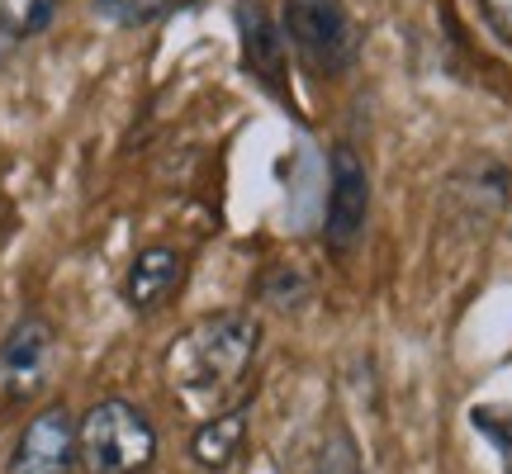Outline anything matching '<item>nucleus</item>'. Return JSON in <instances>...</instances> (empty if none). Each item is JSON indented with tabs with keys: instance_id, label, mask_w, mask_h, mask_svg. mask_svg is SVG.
Masks as SVG:
<instances>
[{
	"instance_id": "1",
	"label": "nucleus",
	"mask_w": 512,
	"mask_h": 474,
	"mask_svg": "<svg viewBox=\"0 0 512 474\" xmlns=\"http://www.w3.org/2000/svg\"><path fill=\"white\" fill-rule=\"evenodd\" d=\"M261 351V323L242 309L209 313L166 347V380L190 403H223L252 370ZM228 408V403H223Z\"/></svg>"
},
{
	"instance_id": "2",
	"label": "nucleus",
	"mask_w": 512,
	"mask_h": 474,
	"mask_svg": "<svg viewBox=\"0 0 512 474\" xmlns=\"http://www.w3.org/2000/svg\"><path fill=\"white\" fill-rule=\"evenodd\" d=\"M76 465L86 474H147L157 465V427L138 403L100 399L76 422Z\"/></svg>"
},
{
	"instance_id": "3",
	"label": "nucleus",
	"mask_w": 512,
	"mask_h": 474,
	"mask_svg": "<svg viewBox=\"0 0 512 474\" xmlns=\"http://www.w3.org/2000/svg\"><path fill=\"white\" fill-rule=\"evenodd\" d=\"M280 29H285V43L294 48L299 67H309L323 81L347 76L361 57V29L342 0H285Z\"/></svg>"
},
{
	"instance_id": "4",
	"label": "nucleus",
	"mask_w": 512,
	"mask_h": 474,
	"mask_svg": "<svg viewBox=\"0 0 512 474\" xmlns=\"http://www.w3.org/2000/svg\"><path fill=\"white\" fill-rule=\"evenodd\" d=\"M370 166L351 143H337L328 157V209H323V247L351 256L370 228Z\"/></svg>"
},
{
	"instance_id": "5",
	"label": "nucleus",
	"mask_w": 512,
	"mask_h": 474,
	"mask_svg": "<svg viewBox=\"0 0 512 474\" xmlns=\"http://www.w3.org/2000/svg\"><path fill=\"white\" fill-rule=\"evenodd\" d=\"M233 24H238L242 72L266 95H275L280 105H290V43H285V29L271 15V5L266 0H238Z\"/></svg>"
},
{
	"instance_id": "6",
	"label": "nucleus",
	"mask_w": 512,
	"mask_h": 474,
	"mask_svg": "<svg viewBox=\"0 0 512 474\" xmlns=\"http://www.w3.org/2000/svg\"><path fill=\"white\" fill-rule=\"evenodd\" d=\"M76 470V418L67 403H48L19 427L5 474H72Z\"/></svg>"
},
{
	"instance_id": "7",
	"label": "nucleus",
	"mask_w": 512,
	"mask_h": 474,
	"mask_svg": "<svg viewBox=\"0 0 512 474\" xmlns=\"http://www.w3.org/2000/svg\"><path fill=\"white\" fill-rule=\"evenodd\" d=\"M57 351V332L43 313H24L0 337V389L5 399H34Z\"/></svg>"
},
{
	"instance_id": "8",
	"label": "nucleus",
	"mask_w": 512,
	"mask_h": 474,
	"mask_svg": "<svg viewBox=\"0 0 512 474\" xmlns=\"http://www.w3.org/2000/svg\"><path fill=\"white\" fill-rule=\"evenodd\" d=\"M185 271H190V261H185L181 247H171V242H152L143 252L128 261L124 271V304L133 313H157L166 309L185 285Z\"/></svg>"
},
{
	"instance_id": "9",
	"label": "nucleus",
	"mask_w": 512,
	"mask_h": 474,
	"mask_svg": "<svg viewBox=\"0 0 512 474\" xmlns=\"http://www.w3.org/2000/svg\"><path fill=\"white\" fill-rule=\"evenodd\" d=\"M247 422H252L247 403H228L219 413H209V418L195 427V437H190V460L209 474L228 470V465L242 456V446H247Z\"/></svg>"
},
{
	"instance_id": "10",
	"label": "nucleus",
	"mask_w": 512,
	"mask_h": 474,
	"mask_svg": "<svg viewBox=\"0 0 512 474\" xmlns=\"http://www.w3.org/2000/svg\"><path fill=\"white\" fill-rule=\"evenodd\" d=\"M508 166L503 162H475L470 171H456L451 176V200L460 204V214L465 219H498L503 209H508Z\"/></svg>"
},
{
	"instance_id": "11",
	"label": "nucleus",
	"mask_w": 512,
	"mask_h": 474,
	"mask_svg": "<svg viewBox=\"0 0 512 474\" xmlns=\"http://www.w3.org/2000/svg\"><path fill=\"white\" fill-rule=\"evenodd\" d=\"M200 0H91V10L114 29H147V24H162L171 15L195 10Z\"/></svg>"
},
{
	"instance_id": "12",
	"label": "nucleus",
	"mask_w": 512,
	"mask_h": 474,
	"mask_svg": "<svg viewBox=\"0 0 512 474\" xmlns=\"http://www.w3.org/2000/svg\"><path fill=\"white\" fill-rule=\"evenodd\" d=\"M256 299L275 313H299L313 299V285L299 266H285V261H280V266H271V271H261V280H256Z\"/></svg>"
},
{
	"instance_id": "13",
	"label": "nucleus",
	"mask_w": 512,
	"mask_h": 474,
	"mask_svg": "<svg viewBox=\"0 0 512 474\" xmlns=\"http://www.w3.org/2000/svg\"><path fill=\"white\" fill-rule=\"evenodd\" d=\"M309 474H366V465H361V446H356V437H351V427L337 422L328 437H323Z\"/></svg>"
},
{
	"instance_id": "14",
	"label": "nucleus",
	"mask_w": 512,
	"mask_h": 474,
	"mask_svg": "<svg viewBox=\"0 0 512 474\" xmlns=\"http://www.w3.org/2000/svg\"><path fill=\"white\" fill-rule=\"evenodd\" d=\"M57 19V0H0V24L24 43V38H38L48 24Z\"/></svg>"
},
{
	"instance_id": "15",
	"label": "nucleus",
	"mask_w": 512,
	"mask_h": 474,
	"mask_svg": "<svg viewBox=\"0 0 512 474\" xmlns=\"http://www.w3.org/2000/svg\"><path fill=\"white\" fill-rule=\"evenodd\" d=\"M479 15L489 24V34H494L503 48H512V0H479Z\"/></svg>"
},
{
	"instance_id": "16",
	"label": "nucleus",
	"mask_w": 512,
	"mask_h": 474,
	"mask_svg": "<svg viewBox=\"0 0 512 474\" xmlns=\"http://www.w3.org/2000/svg\"><path fill=\"white\" fill-rule=\"evenodd\" d=\"M15 48H19V38L10 34V29H5V24H0V67H5V62H10V57H15Z\"/></svg>"
},
{
	"instance_id": "17",
	"label": "nucleus",
	"mask_w": 512,
	"mask_h": 474,
	"mask_svg": "<svg viewBox=\"0 0 512 474\" xmlns=\"http://www.w3.org/2000/svg\"><path fill=\"white\" fill-rule=\"evenodd\" d=\"M508 474H512V460H508Z\"/></svg>"
}]
</instances>
